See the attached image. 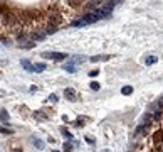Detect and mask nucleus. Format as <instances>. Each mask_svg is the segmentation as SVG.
I'll list each match as a JSON object with an SVG mask.
<instances>
[{"instance_id": "obj_1", "label": "nucleus", "mask_w": 163, "mask_h": 152, "mask_svg": "<svg viewBox=\"0 0 163 152\" xmlns=\"http://www.w3.org/2000/svg\"><path fill=\"white\" fill-rule=\"evenodd\" d=\"M99 21V17L96 14H88L86 17H82V19H77V21L72 22V26L74 27H84V26H89V24H93V22Z\"/></svg>"}, {"instance_id": "obj_2", "label": "nucleus", "mask_w": 163, "mask_h": 152, "mask_svg": "<svg viewBox=\"0 0 163 152\" xmlns=\"http://www.w3.org/2000/svg\"><path fill=\"white\" fill-rule=\"evenodd\" d=\"M42 58H46V59H52V61H64L67 54L66 53H44Z\"/></svg>"}, {"instance_id": "obj_3", "label": "nucleus", "mask_w": 163, "mask_h": 152, "mask_svg": "<svg viewBox=\"0 0 163 152\" xmlns=\"http://www.w3.org/2000/svg\"><path fill=\"white\" fill-rule=\"evenodd\" d=\"M62 22V17L59 12H52V14L49 15V24H52V26H59Z\"/></svg>"}, {"instance_id": "obj_4", "label": "nucleus", "mask_w": 163, "mask_h": 152, "mask_svg": "<svg viewBox=\"0 0 163 152\" xmlns=\"http://www.w3.org/2000/svg\"><path fill=\"white\" fill-rule=\"evenodd\" d=\"M64 97L67 98L69 102H76V100H77L76 90H72V88H66V90H64Z\"/></svg>"}, {"instance_id": "obj_5", "label": "nucleus", "mask_w": 163, "mask_h": 152, "mask_svg": "<svg viewBox=\"0 0 163 152\" xmlns=\"http://www.w3.org/2000/svg\"><path fill=\"white\" fill-rule=\"evenodd\" d=\"M153 140L155 144H163V130H156L153 134Z\"/></svg>"}, {"instance_id": "obj_6", "label": "nucleus", "mask_w": 163, "mask_h": 152, "mask_svg": "<svg viewBox=\"0 0 163 152\" xmlns=\"http://www.w3.org/2000/svg\"><path fill=\"white\" fill-rule=\"evenodd\" d=\"M22 66H24V68L27 69V71H30V73H34V64H32V63L30 61H27V59H22V63H20Z\"/></svg>"}, {"instance_id": "obj_7", "label": "nucleus", "mask_w": 163, "mask_h": 152, "mask_svg": "<svg viewBox=\"0 0 163 152\" xmlns=\"http://www.w3.org/2000/svg\"><path fill=\"white\" fill-rule=\"evenodd\" d=\"M67 4L71 7H81L82 4H86V0H67Z\"/></svg>"}, {"instance_id": "obj_8", "label": "nucleus", "mask_w": 163, "mask_h": 152, "mask_svg": "<svg viewBox=\"0 0 163 152\" xmlns=\"http://www.w3.org/2000/svg\"><path fill=\"white\" fill-rule=\"evenodd\" d=\"M47 68L44 63H37V64H34V73H42L44 69Z\"/></svg>"}, {"instance_id": "obj_9", "label": "nucleus", "mask_w": 163, "mask_h": 152, "mask_svg": "<svg viewBox=\"0 0 163 152\" xmlns=\"http://www.w3.org/2000/svg\"><path fill=\"white\" fill-rule=\"evenodd\" d=\"M156 61H158V58H156V56H148V58L145 59V63H146V66H153V64H155Z\"/></svg>"}, {"instance_id": "obj_10", "label": "nucleus", "mask_w": 163, "mask_h": 152, "mask_svg": "<svg viewBox=\"0 0 163 152\" xmlns=\"http://www.w3.org/2000/svg\"><path fill=\"white\" fill-rule=\"evenodd\" d=\"M56 31H57V26H52V24H49L47 27H46V36H47V34H54Z\"/></svg>"}, {"instance_id": "obj_11", "label": "nucleus", "mask_w": 163, "mask_h": 152, "mask_svg": "<svg viewBox=\"0 0 163 152\" xmlns=\"http://www.w3.org/2000/svg\"><path fill=\"white\" fill-rule=\"evenodd\" d=\"M106 59H109V56H93V58H91V61H93V63H98V61H106Z\"/></svg>"}, {"instance_id": "obj_12", "label": "nucleus", "mask_w": 163, "mask_h": 152, "mask_svg": "<svg viewBox=\"0 0 163 152\" xmlns=\"http://www.w3.org/2000/svg\"><path fill=\"white\" fill-rule=\"evenodd\" d=\"M61 134H62V135H64V137H67V140H71V139H72V134H71V132H69V130H66L64 127H62V129H61Z\"/></svg>"}, {"instance_id": "obj_13", "label": "nucleus", "mask_w": 163, "mask_h": 152, "mask_svg": "<svg viewBox=\"0 0 163 152\" xmlns=\"http://www.w3.org/2000/svg\"><path fill=\"white\" fill-rule=\"evenodd\" d=\"M121 93H123V95H126V97H128V95H131V93H133V88H131V86H124V88L121 90Z\"/></svg>"}, {"instance_id": "obj_14", "label": "nucleus", "mask_w": 163, "mask_h": 152, "mask_svg": "<svg viewBox=\"0 0 163 152\" xmlns=\"http://www.w3.org/2000/svg\"><path fill=\"white\" fill-rule=\"evenodd\" d=\"M35 118H39V120H47V115H46V113H42V112H37V113H35Z\"/></svg>"}, {"instance_id": "obj_15", "label": "nucleus", "mask_w": 163, "mask_h": 152, "mask_svg": "<svg viewBox=\"0 0 163 152\" xmlns=\"http://www.w3.org/2000/svg\"><path fill=\"white\" fill-rule=\"evenodd\" d=\"M64 69H66L67 73H76V68H74V64H66V66H64Z\"/></svg>"}, {"instance_id": "obj_16", "label": "nucleus", "mask_w": 163, "mask_h": 152, "mask_svg": "<svg viewBox=\"0 0 163 152\" xmlns=\"http://www.w3.org/2000/svg\"><path fill=\"white\" fill-rule=\"evenodd\" d=\"M0 118H2L4 122H7V120H8V113L5 110H0Z\"/></svg>"}, {"instance_id": "obj_17", "label": "nucleus", "mask_w": 163, "mask_h": 152, "mask_svg": "<svg viewBox=\"0 0 163 152\" xmlns=\"http://www.w3.org/2000/svg\"><path fill=\"white\" fill-rule=\"evenodd\" d=\"M99 88H101V83H98V81H93V83H91V90L98 91Z\"/></svg>"}, {"instance_id": "obj_18", "label": "nucleus", "mask_w": 163, "mask_h": 152, "mask_svg": "<svg viewBox=\"0 0 163 152\" xmlns=\"http://www.w3.org/2000/svg\"><path fill=\"white\" fill-rule=\"evenodd\" d=\"M34 145L37 147V149H44V142H42V140H37V139H34Z\"/></svg>"}, {"instance_id": "obj_19", "label": "nucleus", "mask_w": 163, "mask_h": 152, "mask_svg": "<svg viewBox=\"0 0 163 152\" xmlns=\"http://www.w3.org/2000/svg\"><path fill=\"white\" fill-rule=\"evenodd\" d=\"M71 149H72V144H71V142L64 144V152H71Z\"/></svg>"}, {"instance_id": "obj_20", "label": "nucleus", "mask_w": 163, "mask_h": 152, "mask_svg": "<svg viewBox=\"0 0 163 152\" xmlns=\"http://www.w3.org/2000/svg\"><path fill=\"white\" fill-rule=\"evenodd\" d=\"M84 118H77V120H76V127H84Z\"/></svg>"}, {"instance_id": "obj_21", "label": "nucleus", "mask_w": 163, "mask_h": 152, "mask_svg": "<svg viewBox=\"0 0 163 152\" xmlns=\"http://www.w3.org/2000/svg\"><path fill=\"white\" fill-rule=\"evenodd\" d=\"M99 75V69H93V71H89V76L93 78V76H98Z\"/></svg>"}, {"instance_id": "obj_22", "label": "nucleus", "mask_w": 163, "mask_h": 152, "mask_svg": "<svg viewBox=\"0 0 163 152\" xmlns=\"http://www.w3.org/2000/svg\"><path fill=\"white\" fill-rule=\"evenodd\" d=\"M155 152H163V144H156Z\"/></svg>"}, {"instance_id": "obj_23", "label": "nucleus", "mask_w": 163, "mask_h": 152, "mask_svg": "<svg viewBox=\"0 0 163 152\" xmlns=\"http://www.w3.org/2000/svg\"><path fill=\"white\" fill-rule=\"evenodd\" d=\"M156 105H158V108H160V110H163V98H158Z\"/></svg>"}, {"instance_id": "obj_24", "label": "nucleus", "mask_w": 163, "mask_h": 152, "mask_svg": "<svg viewBox=\"0 0 163 152\" xmlns=\"http://www.w3.org/2000/svg\"><path fill=\"white\" fill-rule=\"evenodd\" d=\"M49 102L56 103V102H57V97H56V95H51V97H49Z\"/></svg>"}, {"instance_id": "obj_25", "label": "nucleus", "mask_w": 163, "mask_h": 152, "mask_svg": "<svg viewBox=\"0 0 163 152\" xmlns=\"http://www.w3.org/2000/svg\"><path fill=\"white\" fill-rule=\"evenodd\" d=\"M84 61V59H82V56H76V59H74V63H79V64H81V63Z\"/></svg>"}, {"instance_id": "obj_26", "label": "nucleus", "mask_w": 163, "mask_h": 152, "mask_svg": "<svg viewBox=\"0 0 163 152\" xmlns=\"http://www.w3.org/2000/svg\"><path fill=\"white\" fill-rule=\"evenodd\" d=\"M84 139H86L88 144H94V139H91V137H84Z\"/></svg>"}, {"instance_id": "obj_27", "label": "nucleus", "mask_w": 163, "mask_h": 152, "mask_svg": "<svg viewBox=\"0 0 163 152\" xmlns=\"http://www.w3.org/2000/svg\"><path fill=\"white\" fill-rule=\"evenodd\" d=\"M0 132L2 134H10V130H7V129H0Z\"/></svg>"}, {"instance_id": "obj_28", "label": "nucleus", "mask_w": 163, "mask_h": 152, "mask_svg": "<svg viewBox=\"0 0 163 152\" xmlns=\"http://www.w3.org/2000/svg\"><path fill=\"white\" fill-rule=\"evenodd\" d=\"M14 152H20V151H19V149H15V151H14Z\"/></svg>"}, {"instance_id": "obj_29", "label": "nucleus", "mask_w": 163, "mask_h": 152, "mask_svg": "<svg viewBox=\"0 0 163 152\" xmlns=\"http://www.w3.org/2000/svg\"><path fill=\"white\" fill-rule=\"evenodd\" d=\"M52 152H61V151H52Z\"/></svg>"}]
</instances>
